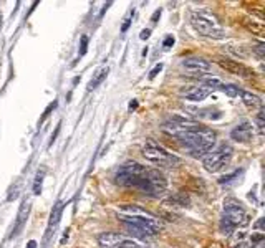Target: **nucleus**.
Listing matches in <instances>:
<instances>
[{
    "label": "nucleus",
    "mask_w": 265,
    "mask_h": 248,
    "mask_svg": "<svg viewBox=\"0 0 265 248\" xmlns=\"http://www.w3.org/2000/svg\"><path fill=\"white\" fill-rule=\"evenodd\" d=\"M216 131L207 128V126H200L199 123L193 128L186 129L181 133L176 139L181 142L182 147L194 157H204L216 144Z\"/></svg>",
    "instance_id": "obj_2"
},
{
    "label": "nucleus",
    "mask_w": 265,
    "mask_h": 248,
    "mask_svg": "<svg viewBox=\"0 0 265 248\" xmlns=\"http://www.w3.org/2000/svg\"><path fill=\"white\" fill-rule=\"evenodd\" d=\"M222 91L227 94L229 98H237L240 94V89L235 86V84H231V83H224L222 84Z\"/></svg>",
    "instance_id": "obj_20"
},
{
    "label": "nucleus",
    "mask_w": 265,
    "mask_h": 248,
    "mask_svg": "<svg viewBox=\"0 0 265 248\" xmlns=\"http://www.w3.org/2000/svg\"><path fill=\"white\" fill-rule=\"evenodd\" d=\"M30 200L29 198H24L20 204V209H18V214H17V220H15V225H13V230H12V235L10 237H15L20 233V230L24 228V225L29 219V214H30Z\"/></svg>",
    "instance_id": "obj_13"
},
{
    "label": "nucleus",
    "mask_w": 265,
    "mask_h": 248,
    "mask_svg": "<svg viewBox=\"0 0 265 248\" xmlns=\"http://www.w3.org/2000/svg\"><path fill=\"white\" fill-rule=\"evenodd\" d=\"M231 138L234 139L235 142H249L250 139L254 138V126L250 123H240L239 126H235L234 129L231 131Z\"/></svg>",
    "instance_id": "obj_12"
},
{
    "label": "nucleus",
    "mask_w": 265,
    "mask_h": 248,
    "mask_svg": "<svg viewBox=\"0 0 265 248\" xmlns=\"http://www.w3.org/2000/svg\"><path fill=\"white\" fill-rule=\"evenodd\" d=\"M55 108H57V101L50 103L48 108H47V110H45V112H43V116H42V118H40V123H43V121L48 118V114H50V112H52V110H55Z\"/></svg>",
    "instance_id": "obj_24"
},
{
    "label": "nucleus",
    "mask_w": 265,
    "mask_h": 248,
    "mask_svg": "<svg viewBox=\"0 0 265 248\" xmlns=\"http://www.w3.org/2000/svg\"><path fill=\"white\" fill-rule=\"evenodd\" d=\"M58 133H60V124L57 126V129H55V133L52 134V139H50V146L55 142V139H57V136H58Z\"/></svg>",
    "instance_id": "obj_29"
},
{
    "label": "nucleus",
    "mask_w": 265,
    "mask_h": 248,
    "mask_svg": "<svg viewBox=\"0 0 265 248\" xmlns=\"http://www.w3.org/2000/svg\"><path fill=\"white\" fill-rule=\"evenodd\" d=\"M62 214H63V202H57V205L53 207L52 210V215H50V220H48V232H47V237L52 235V232H55V227L58 225L62 219Z\"/></svg>",
    "instance_id": "obj_15"
},
{
    "label": "nucleus",
    "mask_w": 265,
    "mask_h": 248,
    "mask_svg": "<svg viewBox=\"0 0 265 248\" xmlns=\"http://www.w3.org/2000/svg\"><path fill=\"white\" fill-rule=\"evenodd\" d=\"M189 22L193 25V28L199 35H204V37L221 38L224 35V30L221 24H219L217 17L207 10H194L191 13Z\"/></svg>",
    "instance_id": "obj_5"
},
{
    "label": "nucleus",
    "mask_w": 265,
    "mask_h": 248,
    "mask_svg": "<svg viewBox=\"0 0 265 248\" xmlns=\"http://www.w3.org/2000/svg\"><path fill=\"white\" fill-rule=\"evenodd\" d=\"M108 68H99L97 73H95V76L91 78L90 81V84H88V91H93V89H97L99 84L103 83L104 80H106V76H108Z\"/></svg>",
    "instance_id": "obj_18"
},
{
    "label": "nucleus",
    "mask_w": 265,
    "mask_h": 248,
    "mask_svg": "<svg viewBox=\"0 0 265 248\" xmlns=\"http://www.w3.org/2000/svg\"><path fill=\"white\" fill-rule=\"evenodd\" d=\"M172 45H174V37H172V35H167V37L164 38V48L169 50Z\"/></svg>",
    "instance_id": "obj_27"
},
{
    "label": "nucleus",
    "mask_w": 265,
    "mask_h": 248,
    "mask_svg": "<svg viewBox=\"0 0 265 248\" xmlns=\"http://www.w3.org/2000/svg\"><path fill=\"white\" fill-rule=\"evenodd\" d=\"M240 96H242V101H244V105L249 108V110H260V106H262V101H260V98L257 94L250 93V91H240Z\"/></svg>",
    "instance_id": "obj_16"
},
{
    "label": "nucleus",
    "mask_w": 265,
    "mask_h": 248,
    "mask_svg": "<svg viewBox=\"0 0 265 248\" xmlns=\"http://www.w3.org/2000/svg\"><path fill=\"white\" fill-rule=\"evenodd\" d=\"M118 219L125 225L138 228L144 235H156L164 228L163 220L158 215L139 205H121L118 209Z\"/></svg>",
    "instance_id": "obj_1"
},
{
    "label": "nucleus",
    "mask_w": 265,
    "mask_h": 248,
    "mask_svg": "<svg viewBox=\"0 0 265 248\" xmlns=\"http://www.w3.org/2000/svg\"><path fill=\"white\" fill-rule=\"evenodd\" d=\"M43 179H45V169H38L36 177H35V182H33V193L35 195H40V192H42Z\"/></svg>",
    "instance_id": "obj_19"
},
{
    "label": "nucleus",
    "mask_w": 265,
    "mask_h": 248,
    "mask_svg": "<svg viewBox=\"0 0 265 248\" xmlns=\"http://www.w3.org/2000/svg\"><path fill=\"white\" fill-rule=\"evenodd\" d=\"M209 94H211V91L200 86V84H191V86L181 88V96L187 99V101H202Z\"/></svg>",
    "instance_id": "obj_11"
},
{
    "label": "nucleus",
    "mask_w": 265,
    "mask_h": 248,
    "mask_svg": "<svg viewBox=\"0 0 265 248\" xmlns=\"http://www.w3.org/2000/svg\"><path fill=\"white\" fill-rule=\"evenodd\" d=\"M125 238H126L125 235H121L118 232H104L101 235H98V243L101 248H115Z\"/></svg>",
    "instance_id": "obj_14"
},
{
    "label": "nucleus",
    "mask_w": 265,
    "mask_h": 248,
    "mask_svg": "<svg viewBox=\"0 0 265 248\" xmlns=\"http://www.w3.org/2000/svg\"><path fill=\"white\" fill-rule=\"evenodd\" d=\"M141 154L151 164H156L159 167H176L181 164V159L172 152L166 151L163 146H159L158 142L148 141L141 149Z\"/></svg>",
    "instance_id": "obj_6"
},
{
    "label": "nucleus",
    "mask_w": 265,
    "mask_h": 248,
    "mask_svg": "<svg viewBox=\"0 0 265 248\" xmlns=\"http://www.w3.org/2000/svg\"><path fill=\"white\" fill-rule=\"evenodd\" d=\"M199 84L212 93V91H216V89H221L224 83L219 78H216V76H205V78H200Z\"/></svg>",
    "instance_id": "obj_17"
},
{
    "label": "nucleus",
    "mask_w": 265,
    "mask_h": 248,
    "mask_svg": "<svg viewBox=\"0 0 265 248\" xmlns=\"http://www.w3.org/2000/svg\"><path fill=\"white\" fill-rule=\"evenodd\" d=\"M20 189H22V180L18 179L15 184L10 187V191H8V195H7V200L8 202H12V200H15V198L20 195Z\"/></svg>",
    "instance_id": "obj_21"
},
{
    "label": "nucleus",
    "mask_w": 265,
    "mask_h": 248,
    "mask_svg": "<svg viewBox=\"0 0 265 248\" xmlns=\"http://www.w3.org/2000/svg\"><path fill=\"white\" fill-rule=\"evenodd\" d=\"M217 61L226 71H231V73H234V75H239V76H242V78H250V76H254L252 71L239 61L229 60V58H219Z\"/></svg>",
    "instance_id": "obj_10"
},
{
    "label": "nucleus",
    "mask_w": 265,
    "mask_h": 248,
    "mask_svg": "<svg viewBox=\"0 0 265 248\" xmlns=\"http://www.w3.org/2000/svg\"><path fill=\"white\" fill-rule=\"evenodd\" d=\"M88 37H86V35H83V37H81V47H80V56H83L85 53H86V50H88Z\"/></svg>",
    "instance_id": "obj_23"
},
{
    "label": "nucleus",
    "mask_w": 265,
    "mask_h": 248,
    "mask_svg": "<svg viewBox=\"0 0 265 248\" xmlns=\"http://www.w3.org/2000/svg\"><path fill=\"white\" fill-rule=\"evenodd\" d=\"M181 66L187 71V73H193V75H207L212 71L211 63L207 60H204V58H199V56L186 58V60L181 63Z\"/></svg>",
    "instance_id": "obj_9"
},
{
    "label": "nucleus",
    "mask_w": 265,
    "mask_h": 248,
    "mask_svg": "<svg viewBox=\"0 0 265 248\" xmlns=\"http://www.w3.org/2000/svg\"><path fill=\"white\" fill-rule=\"evenodd\" d=\"M232 154H234V149H232L231 144H227V142H222L221 146L212 147L211 151L202 157L204 169L211 174L219 172L224 165H227L231 162Z\"/></svg>",
    "instance_id": "obj_7"
},
{
    "label": "nucleus",
    "mask_w": 265,
    "mask_h": 248,
    "mask_svg": "<svg viewBox=\"0 0 265 248\" xmlns=\"http://www.w3.org/2000/svg\"><path fill=\"white\" fill-rule=\"evenodd\" d=\"M257 55L262 58L264 56V43H259V47H257Z\"/></svg>",
    "instance_id": "obj_31"
},
{
    "label": "nucleus",
    "mask_w": 265,
    "mask_h": 248,
    "mask_svg": "<svg viewBox=\"0 0 265 248\" xmlns=\"http://www.w3.org/2000/svg\"><path fill=\"white\" fill-rule=\"evenodd\" d=\"M139 191L149 197H161L167 191V180L163 175V172H159L156 169H148L144 182Z\"/></svg>",
    "instance_id": "obj_8"
},
{
    "label": "nucleus",
    "mask_w": 265,
    "mask_h": 248,
    "mask_svg": "<svg viewBox=\"0 0 265 248\" xmlns=\"http://www.w3.org/2000/svg\"><path fill=\"white\" fill-rule=\"evenodd\" d=\"M161 70H163V63H159V65L154 66L153 71H151V73H149V80H154V78H156V75H158V73H161Z\"/></svg>",
    "instance_id": "obj_26"
},
{
    "label": "nucleus",
    "mask_w": 265,
    "mask_h": 248,
    "mask_svg": "<svg viewBox=\"0 0 265 248\" xmlns=\"http://www.w3.org/2000/svg\"><path fill=\"white\" fill-rule=\"evenodd\" d=\"M158 17H161V8L154 12V15H153V22H158Z\"/></svg>",
    "instance_id": "obj_33"
},
{
    "label": "nucleus",
    "mask_w": 265,
    "mask_h": 248,
    "mask_svg": "<svg viewBox=\"0 0 265 248\" xmlns=\"http://www.w3.org/2000/svg\"><path fill=\"white\" fill-rule=\"evenodd\" d=\"M149 37H151V30H149V28H144V30L139 33V38H141V40H148Z\"/></svg>",
    "instance_id": "obj_28"
},
{
    "label": "nucleus",
    "mask_w": 265,
    "mask_h": 248,
    "mask_svg": "<svg viewBox=\"0 0 265 248\" xmlns=\"http://www.w3.org/2000/svg\"><path fill=\"white\" fill-rule=\"evenodd\" d=\"M130 25H131V19H128L125 24H123L121 27V31H128V28H130Z\"/></svg>",
    "instance_id": "obj_30"
},
{
    "label": "nucleus",
    "mask_w": 265,
    "mask_h": 248,
    "mask_svg": "<svg viewBox=\"0 0 265 248\" xmlns=\"http://www.w3.org/2000/svg\"><path fill=\"white\" fill-rule=\"evenodd\" d=\"M235 248H250V245H249V243H247V242H240V243H239V245H237Z\"/></svg>",
    "instance_id": "obj_34"
},
{
    "label": "nucleus",
    "mask_w": 265,
    "mask_h": 248,
    "mask_svg": "<svg viewBox=\"0 0 265 248\" xmlns=\"http://www.w3.org/2000/svg\"><path fill=\"white\" fill-rule=\"evenodd\" d=\"M136 108H138V101H136V99H134V101H131V103H130V110L132 111V110H136Z\"/></svg>",
    "instance_id": "obj_35"
},
{
    "label": "nucleus",
    "mask_w": 265,
    "mask_h": 248,
    "mask_svg": "<svg viewBox=\"0 0 265 248\" xmlns=\"http://www.w3.org/2000/svg\"><path fill=\"white\" fill-rule=\"evenodd\" d=\"M146 172H148V169L144 165L138 164L136 161H128L115 172V184L120 187L138 189L139 191L144 182Z\"/></svg>",
    "instance_id": "obj_4"
},
{
    "label": "nucleus",
    "mask_w": 265,
    "mask_h": 248,
    "mask_svg": "<svg viewBox=\"0 0 265 248\" xmlns=\"http://www.w3.org/2000/svg\"><path fill=\"white\" fill-rule=\"evenodd\" d=\"M262 227H264V219H260L257 223H255V228L259 230V232H262Z\"/></svg>",
    "instance_id": "obj_32"
},
{
    "label": "nucleus",
    "mask_w": 265,
    "mask_h": 248,
    "mask_svg": "<svg viewBox=\"0 0 265 248\" xmlns=\"http://www.w3.org/2000/svg\"><path fill=\"white\" fill-rule=\"evenodd\" d=\"M247 223H249L247 210L240 205V202L234 200V198H227V200L224 202V215H222L221 225H219L221 232L229 235L234 228L244 227V225Z\"/></svg>",
    "instance_id": "obj_3"
},
{
    "label": "nucleus",
    "mask_w": 265,
    "mask_h": 248,
    "mask_svg": "<svg viewBox=\"0 0 265 248\" xmlns=\"http://www.w3.org/2000/svg\"><path fill=\"white\" fill-rule=\"evenodd\" d=\"M115 248H143L139 243H136L134 240H130V238H125L123 242H120Z\"/></svg>",
    "instance_id": "obj_22"
},
{
    "label": "nucleus",
    "mask_w": 265,
    "mask_h": 248,
    "mask_svg": "<svg viewBox=\"0 0 265 248\" xmlns=\"http://www.w3.org/2000/svg\"><path fill=\"white\" fill-rule=\"evenodd\" d=\"M257 126H259L260 133H262V131H264V110H262V108H260V111L257 114Z\"/></svg>",
    "instance_id": "obj_25"
},
{
    "label": "nucleus",
    "mask_w": 265,
    "mask_h": 248,
    "mask_svg": "<svg viewBox=\"0 0 265 248\" xmlns=\"http://www.w3.org/2000/svg\"><path fill=\"white\" fill-rule=\"evenodd\" d=\"M27 248H36V242L35 240H30L29 243H27Z\"/></svg>",
    "instance_id": "obj_36"
}]
</instances>
